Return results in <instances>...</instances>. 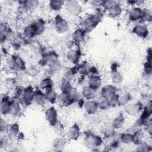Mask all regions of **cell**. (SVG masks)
<instances>
[{"mask_svg": "<svg viewBox=\"0 0 152 152\" xmlns=\"http://www.w3.org/2000/svg\"><path fill=\"white\" fill-rule=\"evenodd\" d=\"M115 4V2L113 1H102V5L106 9L109 10L112 6Z\"/></svg>", "mask_w": 152, "mask_h": 152, "instance_id": "obj_43", "label": "cell"}, {"mask_svg": "<svg viewBox=\"0 0 152 152\" xmlns=\"http://www.w3.org/2000/svg\"><path fill=\"white\" fill-rule=\"evenodd\" d=\"M124 123V116L122 113L118 115L113 121L112 125L115 128H120Z\"/></svg>", "mask_w": 152, "mask_h": 152, "instance_id": "obj_30", "label": "cell"}, {"mask_svg": "<svg viewBox=\"0 0 152 152\" xmlns=\"http://www.w3.org/2000/svg\"><path fill=\"white\" fill-rule=\"evenodd\" d=\"M11 34H12V31L10 28L1 24V42H2L3 40L5 41L7 39L11 37Z\"/></svg>", "mask_w": 152, "mask_h": 152, "instance_id": "obj_23", "label": "cell"}, {"mask_svg": "<svg viewBox=\"0 0 152 152\" xmlns=\"http://www.w3.org/2000/svg\"><path fill=\"white\" fill-rule=\"evenodd\" d=\"M54 128H55V131L56 132V134H62V132H64V128L62 126V125L61 124H60L59 123L57 122L54 126Z\"/></svg>", "mask_w": 152, "mask_h": 152, "instance_id": "obj_45", "label": "cell"}, {"mask_svg": "<svg viewBox=\"0 0 152 152\" xmlns=\"http://www.w3.org/2000/svg\"><path fill=\"white\" fill-rule=\"evenodd\" d=\"M11 66L14 69L22 71L25 69L24 62L20 56H13L11 59Z\"/></svg>", "mask_w": 152, "mask_h": 152, "instance_id": "obj_8", "label": "cell"}, {"mask_svg": "<svg viewBox=\"0 0 152 152\" xmlns=\"http://www.w3.org/2000/svg\"><path fill=\"white\" fill-rule=\"evenodd\" d=\"M133 33H134L135 34L138 35L140 37L145 38L147 36L148 31L147 27L144 24H138L135 26L133 30Z\"/></svg>", "mask_w": 152, "mask_h": 152, "instance_id": "obj_10", "label": "cell"}, {"mask_svg": "<svg viewBox=\"0 0 152 152\" xmlns=\"http://www.w3.org/2000/svg\"><path fill=\"white\" fill-rule=\"evenodd\" d=\"M121 12H122V9L121 7L119 5L116 4L109 10V15L112 17H116L119 15Z\"/></svg>", "mask_w": 152, "mask_h": 152, "instance_id": "obj_29", "label": "cell"}, {"mask_svg": "<svg viewBox=\"0 0 152 152\" xmlns=\"http://www.w3.org/2000/svg\"><path fill=\"white\" fill-rule=\"evenodd\" d=\"M60 88L62 93H69L72 88L69 81L65 78L62 79L60 84Z\"/></svg>", "mask_w": 152, "mask_h": 152, "instance_id": "obj_28", "label": "cell"}, {"mask_svg": "<svg viewBox=\"0 0 152 152\" xmlns=\"http://www.w3.org/2000/svg\"><path fill=\"white\" fill-rule=\"evenodd\" d=\"M116 88L115 86L112 85H107L104 86L101 91L102 97H103L106 99H109L110 97L116 94Z\"/></svg>", "mask_w": 152, "mask_h": 152, "instance_id": "obj_9", "label": "cell"}, {"mask_svg": "<svg viewBox=\"0 0 152 152\" xmlns=\"http://www.w3.org/2000/svg\"><path fill=\"white\" fill-rule=\"evenodd\" d=\"M40 86L42 89L46 90L48 88H51L53 86V82L52 80L50 79L49 78H46L41 81Z\"/></svg>", "mask_w": 152, "mask_h": 152, "instance_id": "obj_33", "label": "cell"}, {"mask_svg": "<svg viewBox=\"0 0 152 152\" xmlns=\"http://www.w3.org/2000/svg\"><path fill=\"white\" fill-rule=\"evenodd\" d=\"M98 106L103 109H106L110 106L108 100L103 97H102L99 102H98Z\"/></svg>", "mask_w": 152, "mask_h": 152, "instance_id": "obj_42", "label": "cell"}, {"mask_svg": "<svg viewBox=\"0 0 152 152\" xmlns=\"http://www.w3.org/2000/svg\"><path fill=\"white\" fill-rule=\"evenodd\" d=\"M0 126H1V131L2 132V131H4L7 129H8V125H7V122L3 119H1V125H0Z\"/></svg>", "mask_w": 152, "mask_h": 152, "instance_id": "obj_46", "label": "cell"}, {"mask_svg": "<svg viewBox=\"0 0 152 152\" xmlns=\"http://www.w3.org/2000/svg\"><path fill=\"white\" fill-rule=\"evenodd\" d=\"M118 104L120 105H122L126 103L131 98L129 94H128V93H123L121 94H118Z\"/></svg>", "mask_w": 152, "mask_h": 152, "instance_id": "obj_32", "label": "cell"}, {"mask_svg": "<svg viewBox=\"0 0 152 152\" xmlns=\"http://www.w3.org/2000/svg\"><path fill=\"white\" fill-rule=\"evenodd\" d=\"M102 1H93L91 2L93 5H96V6H97V5H102Z\"/></svg>", "mask_w": 152, "mask_h": 152, "instance_id": "obj_47", "label": "cell"}, {"mask_svg": "<svg viewBox=\"0 0 152 152\" xmlns=\"http://www.w3.org/2000/svg\"><path fill=\"white\" fill-rule=\"evenodd\" d=\"M65 145V141L62 138L56 139L53 143L54 148H56L57 150H61L62 148H64Z\"/></svg>", "mask_w": 152, "mask_h": 152, "instance_id": "obj_37", "label": "cell"}, {"mask_svg": "<svg viewBox=\"0 0 152 152\" xmlns=\"http://www.w3.org/2000/svg\"><path fill=\"white\" fill-rule=\"evenodd\" d=\"M20 102H18L17 100H14L11 102L10 106L9 113H11L14 116H18L21 113V108L19 105Z\"/></svg>", "mask_w": 152, "mask_h": 152, "instance_id": "obj_16", "label": "cell"}, {"mask_svg": "<svg viewBox=\"0 0 152 152\" xmlns=\"http://www.w3.org/2000/svg\"><path fill=\"white\" fill-rule=\"evenodd\" d=\"M24 39L22 37L19 36L14 37L11 40V43L12 46L13 47L14 49L16 50L20 48V47L24 44Z\"/></svg>", "mask_w": 152, "mask_h": 152, "instance_id": "obj_21", "label": "cell"}, {"mask_svg": "<svg viewBox=\"0 0 152 152\" xmlns=\"http://www.w3.org/2000/svg\"><path fill=\"white\" fill-rule=\"evenodd\" d=\"M141 132L140 131H137L134 134H132V142H134L135 144H139L141 142Z\"/></svg>", "mask_w": 152, "mask_h": 152, "instance_id": "obj_41", "label": "cell"}, {"mask_svg": "<svg viewBox=\"0 0 152 152\" xmlns=\"http://www.w3.org/2000/svg\"><path fill=\"white\" fill-rule=\"evenodd\" d=\"M45 118L50 125L53 126L58 122L57 111L55 107H50L46 111Z\"/></svg>", "mask_w": 152, "mask_h": 152, "instance_id": "obj_5", "label": "cell"}, {"mask_svg": "<svg viewBox=\"0 0 152 152\" xmlns=\"http://www.w3.org/2000/svg\"><path fill=\"white\" fill-rule=\"evenodd\" d=\"M78 71H79L81 74L86 75L90 72V68L88 67L87 64L85 62L78 66Z\"/></svg>", "mask_w": 152, "mask_h": 152, "instance_id": "obj_35", "label": "cell"}, {"mask_svg": "<svg viewBox=\"0 0 152 152\" xmlns=\"http://www.w3.org/2000/svg\"><path fill=\"white\" fill-rule=\"evenodd\" d=\"M82 95L85 99L91 100L95 97V90L89 87H86L83 89Z\"/></svg>", "mask_w": 152, "mask_h": 152, "instance_id": "obj_26", "label": "cell"}, {"mask_svg": "<svg viewBox=\"0 0 152 152\" xmlns=\"http://www.w3.org/2000/svg\"><path fill=\"white\" fill-rule=\"evenodd\" d=\"M120 140L125 144L130 143L132 142V134L129 133L123 134L120 135Z\"/></svg>", "mask_w": 152, "mask_h": 152, "instance_id": "obj_36", "label": "cell"}, {"mask_svg": "<svg viewBox=\"0 0 152 152\" xmlns=\"http://www.w3.org/2000/svg\"><path fill=\"white\" fill-rule=\"evenodd\" d=\"M102 142V138L93 133H87L84 138L85 145L89 148L97 147L101 145Z\"/></svg>", "mask_w": 152, "mask_h": 152, "instance_id": "obj_2", "label": "cell"}, {"mask_svg": "<svg viewBox=\"0 0 152 152\" xmlns=\"http://www.w3.org/2000/svg\"><path fill=\"white\" fill-rule=\"evenodd\" d=\"M34 91L33 88L30 86L24 89V91L22 96L19 99V102L23 106H27L29 105L32 101H33Z\"/></svg>", "mask_w": 152, "mask_h": 152, "instance_id": "obj_3", "label": "cell"}, {"mask_svg": "<svg viewBox=\"0 0 152 152\" xmlns=\"http://www.w3.org/2000/svg\"><path fill=\"white\" fill-rule=\"evenodd\" d=\"M80 57V52L78 50H72L67 54V58L69 61L74 64H77Z\"/></svg>", "mask_w": 152, "mask_h": 152, "instance_id": "obj_19", "label": "cell"}, {"mask_svg": "<svg viewBox=\"0 0 152 152\" xmlns=\"http://www.w3.org/2000/svg\"><path fill=\"white\" fill-rule=\"evenodd\" d=\"M32 24L33 25V26L34 27L36 32H37V34H40L41 33H42L45 29V23L43 21V20H42V19H38L36 21H35L34 22H33L32 23Z\"/></svg>", "mask_w": 152, "mask_h": 152, "instance_id": "obj_27", "label": "cell"}, {"mask_svg": "<svg viewBox=\"0 0 152 152\" xmlns=\"http://www.w3.org/2000/svg\"><path fill=\"white\" fill-rule=\"evenodd\" d=\"M102 20V14L100 13L94 14L86 18L82 25V29L86 31H89L93 29Z\"/></svg>", "mask_w": 152, "mask_h": 152, "instance_id": "obj_1", "label": "cell"}, {"mask_svg": "<svg viewBox=\"0 0 152 152\" xmlns=\"http://www.w3.org/2000/svg\"><path fill=\"white\" fill-rule=\"evenodd\" d=\"M66 9L68 12L74 16H77L81 12V7L78 2L75 1H69L66 2Z\"/></svg>", "mask_w": 152, "mask_h": 152, "instance_id": "obj_4", "label": "cell"}, {"mask_svg": "<svg viewBox=\"0 0 152 152\" xmlns=\"http://www.w3.org/2000/svg\"><path fill=\"white\" fill-rule=\"evenodd\" d=\"M11 102L8 96H4L1 102V112L2 114L9 113Z\"/></svg>", "mask_w": 152, "mask_h": 152, "instance_id": "obj_14", "label": "cell"}, {"mask_svg": "<svg viewBox=\"0 0 152 152\" xmlns=\"http://www.w3.org/2000/svg\"><path fill=\"white\" fill-rule=\"evenodd\" d=\"M64 1H50L49 3V5L50 8L54 11H59L62 8V5L64 4Z\"/></svg>", "mask_w": 152, "mask_h": 152, "instance_id": "obj_31", "label": "cell"}, {"mask_svg": "<svg viewBox=\"0 0 152 152\" xmlns=\"http://www.w3.org/2000/svg\"><path fill=\"white\" fill-rule=\"evenodd\" d=\"M80 129L77 124L73 125L69 129L68 132V137L73 140H77L80 136Z\"/></svg>", "mask_w": 152, "mask_h": 152, "instance_id": "obj_15", "label": "cell"}, {"mask_svg": "<svg viewBox=\"0 0 152 152\" xmlns=\"http://www.w3.org/2000/svg\"><path fill=\"white\" fill-rule=\"evenodd\" d=\"M57 59H58V55L55 52L52 51L46 54L44 56V58H43V61L45 63L49 65L53 63V62L56 61Z\"/></svg>", "mask_w": 152, "mask_h": 152, "instance_id": "obj_20", "label": "cell"}, {"mask_svg": "<svg viewBox=\"0 0 152 152\" xmlns=\"http://www.w3.org/2000/svg\"><path fill=\"white\" fill-rule=\"evenodd\" d=\"M142 109V104L140 103H136L127 104L125 107L126 112L131 116H135L139 113Z\"/></svg>", "mask_w": 152, "mask_h": 152, "instance_id": "obj_7", "label": "cell"}, {"mask_svg": "<svg viewBox=\"0 0 152 152\" xmlns=\"http://www.w3.org/2000/svg\"><path fill=\"white\" fill-rule=\"evenodd\" d=\"M112 78L114 83H119L122 81V76L121 74L116 69H113L112 73Z\"/></svg>", "mask_w": 152, "mask_h": 152, "instance_id": "obj_34", "label": "cell"}, {"mask_svg": "<svg viewBox=\"0 0 152 152\" xmlns=\"http://www.w3.org/2000/svg\"><path fill=\"white\" fill-rule=\"evenodd\" d=\"M55 28L58 32L64 33L68 28V23L60 15H57L55 17Z\"/></svg>", "mask_w": 152, "mask_h": 152, "instance_id": "obj_6", "label": "cell"}, {"mask_svg": "<svg viewBox=\"0 0 152 152\" xmlns=\"http://www.w3.org/2000/svg\"><path fill=\"white\" fill-rule=\"evenodd\" d=\"M9 136L11 137H15L18 132V125L17 124L11 125V126L8 129Z\"/></svg>", "mask_w": 152, "mask_h": 152, "instance_id": "obj_38", "label": "cell"}, {"mask_svg": "<svg viewBox=\"0 0 152 152\" xmlns=\"http://www.w3.org/2000/svg\"><path fill=\"white\" fill-rule=\"evenodd\" d=\"M141 19L144 21H149L151 20V13L147 10H142Z\"/></svg>", "mask_w": 152, "mask_h": 152, "instance_id": "obj_40", "label": "cell"}, {"mask_svg": "<svg viewBox=\"0 0 152 152\" xmlns=\"http://www.w3.org/2000/svg\"><path fill=\"white\" fill-rule=\"evenodd\" d=\"M86 31L83 29H77L72 34V38L76 42H80L83 40L85 37Z\"/></svg>", "mask_w": 152, "mask_h": 152, "instance_id": "obj_24", "label": "cell"}, {"mask_svg": "<svg viewBox=\"0 0 152 152\" xmlns=\"http://www.w3.org/2000/svg\"><path fill=\"white\" fill-rule=\"evenodd\" d=\"M115 128L113 127L112 124H105L102 127V133L106 137H110L112 136L114 134Z\"/></svg>", "mask_w": 152, "mask_h": 152, "instance_id": "obj_18", "label": "cell"}, {"mask_svg": "<svg viewBox=\"0 0 152 152\" xmlns=\"http://www.w3.org/2000/svg\"><path fill=\"white\" fill-rule=\"evenodd\" d=\"M23 33L25 37L27 38H32L34 37L36 35H37L36 30L32 24H31V25L30 26H27L24 28Z\"/></svg>", "mask_w": 152, "mask_h": 152, "instance_id": "obj_22", "label": "cell"}, {"mask_svg": "<svg viewBox=\"0 0 152 152\" xmlns=\"http://www.w3.org/2000/svg\"><path fill=\"white\" fill-rule=\"evenodd\" d=\"M24 5L27 9L34 10L39 5V2L37 1H27L24 2Z\"/></svg>", "mask_w": 152, "mask_h": 152, "instance_id": "obj_39", "label": "cell"}, {"mask_svg": "<svg viewBox=\"0 0 152 152\" xmlns=\"http://www.w3.org/2000/svg\"><path fill=\"white\" fill-rule=\"evenodd\" d=\"M45 94L47 100H48L51 103H55L57 98V95L52 88L46 89L45 93Z\"/></svg>", "mask_w": 152, "mask_h": 152, "instance_id": "obj_25", "label": "cell"}, {"mask_svg": "<svg viewBox=\"0 0 152 152\" xmlns=\"http://www.w3.org/2000/svg\"><path fill=\"white\" fill-rule=\"evenodd\" d=\"M98 107V103L91 100H90L84 104L85 110L88 114H93L95 113Z\"/></svg>", "mask_w": 152, "mask_h": 152, "instance_id": "obj_13", "label": "cell"}, {"mask_svg": "<svg viewBox=\"0 0 152 152\" xmlns=\"http://www.w3.org/2000/svg\"><path fill=\"white\" fill-rule=\"evenodd\" d=\"M142 14V10L140 8H132L129 13V18L131 21H137L141 18Z\"/></svg>", "mask_w": 152, "mask_h": 152, "instance_id": "obj_17", "label": "cell"}, {"mask_svg": "<svg viewBox=\"0 0 152 152\" xmlns=\"http://www.w3.org/2000/svg\"><path fill=\"white\" fill-rule=\"evenodd\" d=\"M101 79L99 76L93 74L91 75L88 79V87L91 88L96 90L100 86Z\"/></svg>", "mask_w": 152, "mask_h": 152, "instance_id": "obj_11", "label": "cell"}, {"mask_svg": "<svg viewBox=\"0 0 152 152\" xmlns=\"http://www.w3.org/2000/svg\"><path fill=\"white\" fill-rule=\"evenodd\" d=\"M46 100V99L45 93H43L40 90L38 89L34 92L33 101L37 105H43Z\"/></svg>", "mask_w": 152, "mask_h": 152, "instance_id": "obj_12", "label": "cell"}, {"mask_svg": "<svg viewBox=\"0 0 152 152\" xmlns=\"http://www.w3.org/2000/svg\"><path fill=\"white\" fill-rule=\"evenodd\" d=\"M50 69L53 71V72L57 71L60 68V64L59 63V61H56L55 62H53V63L49 65Z\"/></svg>", "mask_w": 152, "mask_h": 152, "instance_id": "obj_44", "label": "cell"}]
</instances>
